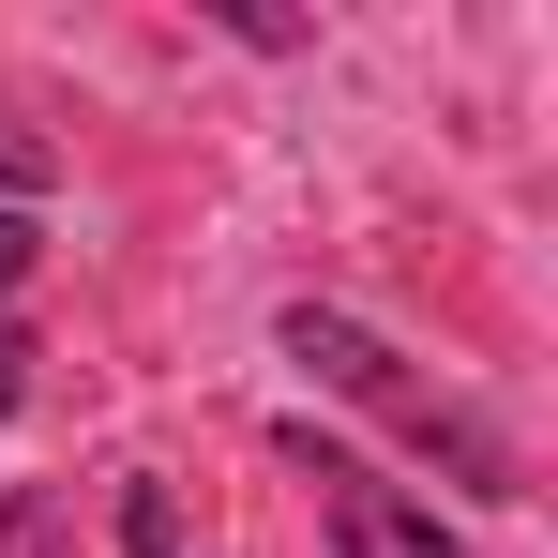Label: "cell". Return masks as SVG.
Returning <instances> with one entry per match:
<instances>
[{"mask_svg":"<svg viewBox=\"0 0 558 558\" xmlns=\"http://www.w3.org/2000/svg\"><path fill=\"white\" fill-rule=\"evenodd\" d=\"M121 544H136V558H167V544H182V513H167L151 483H121Z\"/></svg>","mask_w":558,"mask_h":558,"instance_id":"obj_5","label":"cell"},{"mask_svg":"<svg viewBox=\"0 0 558 558\" xmlns=\"http://www.w3.org/2000/svg\"><path fill=\"white\" fill-rule=\"evenodd\" d=\"M287 363H317L332 392H348V408H377V423H392V438H408L423 468H453L468 498H529V453H513V438H498L468 392L408 377V348H377L348 302H287Z\"/></svg>","mask_w":558,"mask_h":558,"instance_id":"obj_1","label":"cell"},{"mask_svg":"<svg viewBox=\"0 0 558 558\" xmlns=\"http://www.w3.org/2000/svg\"><path fill=\"white\" fill-rule=\"evenodd\" d=\"M0 558H76V513H61L46 483H15V498H0Z\"/></svg>","mask_w":558,"mask_h":558,"instance_id":"obj_3","label":"cell"},{"mask_svg":"<svg viewBox=\"0 0 558 558\" xmlns=\"http://www.w3.org/2000/svg\"><path fill=\"white\" fill-rule=\"evenodd\" d=\"M15 377H31V332H0V408H15Z\"/></svg>","mask_w":558,"mask_h":558,"instance_id":"obj_7","label":"cell"},{"mask_svg":"<svg viewBox=\"0 0 558 558\" xmlns=\"http://www.w3.org/2000/svg\"><path fill=\"white\" fill-rule=\"evenodd\" d=\"M287 468L317 483L332 558H468L453 529H438V498H408V483H392V468H363L348 438H302V423H287Z\"/></svg>","mask_w":558,"mask_h":558,"instance_id":"obj_2","label":"cell"},{"mask_svg":"<svg viewBox=\"0 0 558 558\" xmlns=\"http://www.w3.org/2000/svg\"><path fill=\"white\" fill-rule=\"evenodd\" d=\"M31 242H46V227H31V211H0V302L31 287Z\"/></svg>","mask_w":558,"mask_h":558,"instance_id":"obj_6","label":"cell"},{"mask_svg":"<svg viewBox=\"0 0 558 558\" xmlns=\"http://www.w3.org/2000/svg\"><path fill=\"white\" fill-rule=\"evenodd\" d=\"M0 182H15V196H46V182H61V151L15 121V92H0Z\"/></svg>","mask_w":558,"mask_h":558,"instance_id":"obj_4","label":"cell"}]
</instances>
